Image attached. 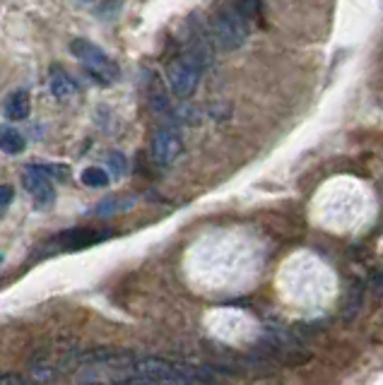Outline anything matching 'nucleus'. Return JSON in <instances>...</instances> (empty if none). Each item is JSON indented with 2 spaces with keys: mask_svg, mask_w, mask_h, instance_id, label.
I'll return each mask as SVG.
<instances>
[{
  "mask_svg": "<svg viewBox=\"0 0 383 385\" xmlns=\"http://www.w3.org/2000/svg\"><path fill=\"white\" fill-rule=\"evenodd\" d=\"M200 72H203V63H200V58L193 56V53L171 60L169 67H166V82H169L174 96L188 99V96L198 89Z\"/></svg>",
  "mask_w": 383,
  "mask_h": 385,
  "instance_id": "obj_4",
  "label": "nucleus"
},
{
  "mask_svg": "<svg viewBox=\"0 0 383 385\" xmlns=\"http://www.w3.org/2000/svg\"><path fill=\"white\" fill-rule=\"evenodd\" d=\"M359 303H362V284H359V287H352V294H349V301H347V318L357 311Z\"/></svg>",
  "mask_w": 383,
  "mask_h": 385,
  "instance_id": "obj_16",
  "label": "nucleus"
},
{
  "mask_svg": "<svg viewBox=\"0 0 383 385\" xmlns=\"http://www.w3.org/2000/svg\"><path fill=\"white\" fill-rule=\"evenodd\" d=\"M128 205H131V202H121L118 197H111V200L99 202V205L92 210V214H97V217H109V214H113V212H121L123 207H128Z\"/></svg>",
  "mask_w": 383,
  "mask_h": 385,
  "instance_id": "obj_12",
  "label": "nucleus"
},
{
  "mask_svg": "<svg viewBox=\"0 0 383 385\" xmlns=\"http://www.w3.org/2000/svg\"><path fill=\"white\" fill-rule=\"evenodd\" d=\"M80 178H83V183L85 186H89V188H107L109 186V173L104 171L102 166H87L85 168L83 173H80Z\"/></svg>",
  "mask_w": 383,
  "mask_h": 385,
  "instance_id": "obj_11",
  "label": "nucleus"
},
{
  "mask_svg": "<svg viewBox=\"0 0 383 385\" xmlns=\"http://www.w3.org/2000/svg\"><path fill=\"white\" fill-rule=\"evenodd\" d=\"M30 111H32V101H30V94H27L25 89H17V91H12V94L8 96V101H6V116L10 120H25V118H30Z\"/></svg>",
  "mask_w": 383,
  "mask_h": 385,
  "instance_id": "obj_8",
  "label": "nucleus"
},
{
  "mask_svg": "<svg viewBox=\"0 0 383 385\" xmlns=\"http://www.w3.org/2000/svg\"><path fill=\"white\" fill-rule=\"evenodd\" d=\"M36 168H41V171H44L46 176L68 178V168H65V166H54V164H41V166H36Z\"/></svg>",
  "mask_w": 383,
  "mask_h": 385,
  "instance_id": "obj_17",
  "label": "nucleus"
},
{
  "mask_svg": "<svg viewBox=\"0 0 383 385\" xmlns=\"http://www.w3.org/2000/svg\"><path fill=\"white\" fill-rule=\"evenodd\" d=\"M27 147V140L25 135L20 133V130L15 128H0V152H6V154H20L25 152Z\"/></svg>",
  "mask_w": 383,
  "mask_h": 385,
  "instance_id": "obj_9",
  "label": "nucleus"
},
{
  "mask_svg": "<svg viewBox=\"0 0 383 385\" xmlns=\"http://www.w3.org/2000/svg\"><path fill=\"white\" fill-rule=\"evenodd\" d=\"M111 234L104 229H68L56 239V243L65 250H83V248H89V245L102 243Z\"/></svg>",
  "mask_w": 383,
  "mask_h": 385,
  "instance_id": "obj_7",
  "label": "nucleus"
},
{
  "mask_svg": "<svg viewBox=\"0 0 383 385\" xmlns=\"http://www.w3.org/2000/svg\"><path fill=\"white\" fill-rule=\"evenodd\" d=\"M27 380L22 375H12V373H0V385H25Z\"/></svg>",
  "mask_w": 383,
  "mask_h": 385,
  "instance_id": "obj_18",
  "label": "nucleus"
},
{
  "mask_svg": "<svg viewBox=\"0 0 383 385\" xmlns=\"http://www.w3.org/2000/svg\"><path fill=\"white\" fill-rule=\"evenodd\" d=\"M373 292L381 294V296H383V274H381V277L373 279Z\"/></svg>",
  "mask_w": 383,
  "mask_h": 385,
  "instance_id": "obj_19",
  "label": "nucleus"
},
{
  "mask_svg": "<svg viewBox=\"0 0 383 385\" xmlns=\"http://www.w3.org/2000/svg\"><path fill=\"white\" fill-rule=\"evenodd\" d=\"M248 19L243 17V12L234 5L219 8V12L215 14L212 27H215V38L224 51H237L246 43L248 36Z\"/></svg>",
  "mask_w": 383,
  "mask_h": 385,
  "instance_id": "obj_3",
  "label": "nucleus"
},
{
  "mask_svg": "<svg viewBox=\"0 0 383 385\" xmlns=\"http://www.w3.org/2000/svg\"><path fill=\"white\" fill-rule=\"evenodd\" d=\"M237 8L241 10L246 19H258V14H261V0H237Z\"/></svg>",
  "mask_w": 383,
  "mask_h": 385,
  "instance_id": "obj_13",
  "label": "nucleus"
},
{
  "mask_svg": "<svg viewBox=\"0 0 383 385\" xmlns=\"http://www.w3.org/2000/svg\"><path fill=\"white\" fill-rule=\"evenodd\" d=\"M12 197H15V190H12V186H0V214L10 207Z\"/></svg>",
  "mask_w": 383,
  "mask_h": 385,
  "instance_id": "obj_15",
  "label": "nucleus"
},
{
  "mask_svg": "<svg viewBox=\"0 0 383 385\" xmlns=\"http://www.w3.org/2000/svg\"><path fill=\"white\" fill-rule=\"evenodd\" d=\"M22 186H25V190L32 195L36 207H49L51 202L56 200L54 183H51V178L46 176L41 168H36V166L27 168V171L22 173Z\"/></svg>",
  "mask_w": 383,
  "mask_h": 385,
  "instance_id": "obj_6",
  "label": "nucleus"
},
{
  "mask_svg": "<svg viewBox=\"0 0 383 385\" xmlns=\"http://www.w3.org/2000/svg\"><path fill=\"white\" fill-rule=\"evenodd\" d=\"M70 53L80 60V65L89 72L97 82L102 85H113L121 75L118 65L113 63V58H109L107 51L92 43L89 38H73L70 41Z\"/></svg>",
  "mask_w": 383,
  "mask_h": 385,
  "instance_id": "obj_2",
  "label": "nucleus"
},
{
  "mask_svg": "<svg viewBox=\"0 0 383 385\" xmlns=\"http://www.w3.org/2000/svg\"><path fill=\"white\" fill-rule=\"evenodd\" d=\"M109 164H111V168L113 171H116V176H123V173H126V157H123L121 152H111L109 154Z\"/></svg>",
  "mask_w": 383,
  "mask_h": 385,
  "instance_id": "obj_14",
  "label": "nucleus"
},
{
  "mask_svg": "<svg viewBox=\"0 0 383 385\" xmlns=\"http://www.w3.org/2000/svg\"><path fill=\"white\" fill-rule=\"evenodd\" d=\"M0 263H3V253H0Z\"/></svg>",
  "mask_w": 383,
  "mask_h": 385,
  "instance_id": "obj_20",
  "label": "nucleus"
},
{
  "mask_svg": "<svg viewBox=\"0 0 383 385\" xmlns=\"http://www.w3.org/2000/svg\"><path fill=\"white\" fill-rule=\"evenodd\" d=\"M121 380H133V383H200L210 380V373L198 366L190 364H176V361L157 359V356H133L123 373Z\"/></svg>",
  "mask_w": 383,
  "mask_h": 385,
  "instance_id": "obj_1",
  "label": "nucleus"
},
{
  "mask_svg": "<svg viewBox=\"0 0 383 385\" xmlns=\"http://www.w3.org/2000/svg\"><path fill=\"white\" fill-rule=\"evenodd\" d=\"M51 91H54L56 99H70L78 91V85L63 70L54 67V72H51Z\"/></svg>",
  "mask_w": 383,
  "mask_h": 385,
  "instance_id": "obj_10",
  "label": "nucleus"
},
{
  "mask_svg": "<svg viewBox=\"0 0 383 385\" xmlns=\"http://www.w3.org/2000/svg\"><path fill=\"white\" fill-rule=\"evenodd\" d=\"M184 149V140L176 130L171 128H162L155 133L152 138V159H155L160 166H169V164L176 162V157Z\"/></svg>",
  "mask_w": 383,
  "mask_h": 385,
  "instance_id": "obj_5",
  "label": "nucleus"
}]
</instances>
